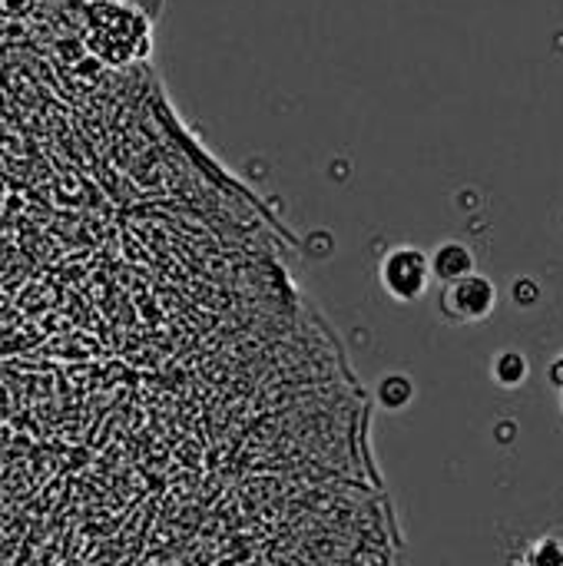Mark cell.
I'll use <instances>...</instances> for the list:
<instances>
[{
    "mask_svg": "<svg viewBox=\"0 0 563 566\" xmlns=\"http://www.w3.org/2000/svg\"><path fill=\"white\" fill-rule=\"evenodd\" d=\"M83 43L103 66L136 70L153 53V20L126 3L83 0Z\"/></svg>",
    "mask_w": 563,
    "mask_h": 566,
    "instance_id": "6da1fadb",
    "label": "cell"
},
{
    "mask_svg": "<svg viewBox=\"0 0 563 566\" xmlns=\"http://www.w3.org/2000/svg\"><path fill=\"white\" fill-rule=\"evenodd\" d=\"M498 308V285L475 272L441 289V315L455 325H478L488 322Z\"/></svg>",
    "mask_w": 563,
    "mask_h": 566,
    "instance_id": "3957f363",
    "label": "cell"
},
{
    "mask_svg": "<svg viewBox=\"0 0 563 566\" xmlns=\"http://www.w3.org/2000/svg\"><path fill=\"white\" fill-rule=\"evenodd\" d=\"M372 398L385 411H402V408H408L415 401V381L408 375H388V378L378 381Z\"/></svg>",
    "mask_w": 563,
    "mask_h": 566,
    "instance_id": "5b68a950",
    "label": "cell"
},
{
    "mask_svg": "<svg viewBox=\"0 0 563 566\" xmlns=\"http://www.w3.org/2000/svg\"><path fill=\"white\" fill-rule=\"evenodd\" d=\"M551 385L557 388V395H561V405H563V355L551 365Z\"/></svg>",
    "mask_w": 563,
    "mask_h": 566,
    "instance_id": "ba28073f",
    "label": "cell"
},
{
    "mask_svg": "<svg viewBox=\"0 0 563 566\" xmlns=\"http://www.w3.org/2000/svg\"><path fill=\"white\" fill-rule=\"evenodd\" d=\"M491 371H494V381H498L501 388H521V385L528 381L531 365H528V358H524L521 352H501V355L494 358Z\"/></svg>",
    "mask_w": 563,
    "mask_h": 566,
    "instance_id": "8992f818",
    "label": "cell"
},
{
    "mask_svg": "<svg viewBox=\"0 0 563 566\" xmlns=\"http://www.w3.org/2000/svg\"><path fill=\"white\" fill-rule=\"evenodd\" d=\"M113 3H126V7H136V10H143L153 23H156V17L163 13V0H113Z\"/></svg>",
    "mask_w": 563,
    "mask_h": 566,
    "instance_id": "52a82bcc",
    "label": "cell"
},
{
    "mask_svg": "<svg viewBox=\"0 0 563 566\" xmlns=\"http://www.w3.org/2000/svg\"><path fill=\"white\" fill-rule=\"evenodd\" d=\"M475 272H478V255H475V249H471L468 242H461V239H448V242H441V245L431 252V275H435V282H441V285H451V282L468 279V275H475Z\"/></svg>",
    "mask_w": 563,
    "mask_h": 566,
    "instance_id": "277c9868",
    "label": "cell"
},
{
    "mask_svg": "<svg viewBox=\"0 0 563 566\" xmlns=\"http://www.w3.org/2000/svg\"><path fill=\"white\" fill-rule=\"evenodd\" d=\"M378 282H382V289L395 302L411 305L435 282V275H431V255L425 249H418V245H395L378 262Z\"/></svg>",
    "mask_w": 563,
    "mask_h": 566,
    "instance_id": "7a4b0ae2",
    "label": "cell"
}]
</instances>
